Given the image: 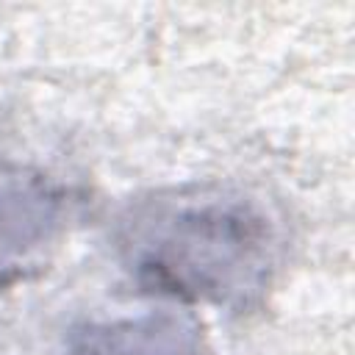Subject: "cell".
<instances>
[{"mask_svg":"<svg viewBox=\"0 0 355 355\" xmlns=\"http://www.w3.org/2000/svg\"><path fill=\"white\" fill-rule=\"evenodd\" d=\"M114 241L136 286L180 302L247 305L269 286L277 261V233L263 205L222 183L133 200Z\"/></svg>","mask_w":355,"mask_h":355,"instance_id":"6da1fadb","label":"cell"},{"mask_svg":"<svg viewBox=\"0 0 355 355\" xmlns=\"http://www.w3.org/2000/svg\"><path fill=\"white\" fill-rule=\"evenodd\" d=\"M64 222V194L42 175L0 172V283L19 277Z\"/></svg>","mask_w":355,"mask_h":355,"instance_id":"7a4b0ae2","label":"cell"},{"mask_svg":"<svg viewBox=\"0 0 355 355\" xmlns=\"http://www.w3.org/2000/svg\"><path fill=\"white\" fill-rule=\"evenodd\" d=\"M64 355H208L202 330L189 313L155 311L136 319L89 324L75 333Z\"/></svg>","mask_w":355,"mask_h":355,"instance_id":"3957f363","label":"cell"}]
</instances>
